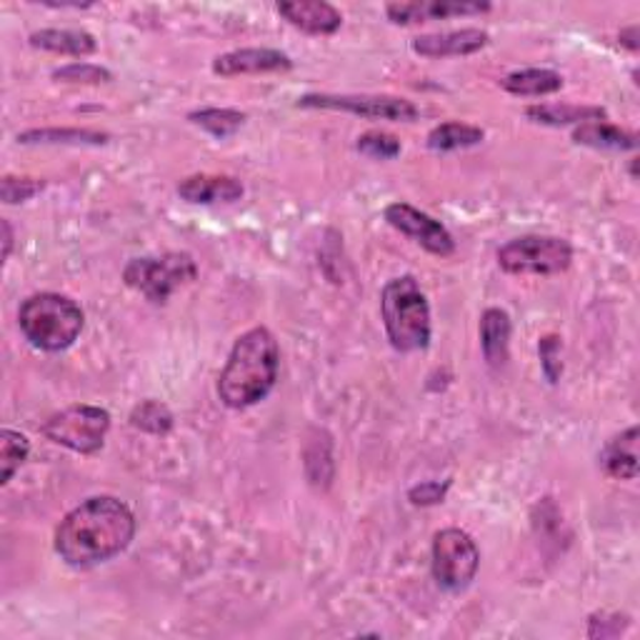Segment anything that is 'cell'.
<instances>
[{
    "label": "cell",
    "mask_w": 640,
    "mask_h": 640,
    "mask_svg": "<svg viewBox=\"0 0 640 640\" xmlns=\"http://www.w3.org/2000/svg\"><path fill=\"white\" fill-rule=\"evenodd\" d=\"M478 546L466 531L443 528L435 533L431 571L441 589L453 593L466 591L478 573Z\"/></svg>",
    "instance_id": "ba28073f"
},
{
    "label": "cell",
    "mask_w": 640,
    "mask_h": 640,
    "mask_svg": "<svg viewBox=\"0 0 640 640\" xmlns=\"http://www.w3.org/2000/svg\"><path fill=\"white\" fill-rule=\"evenodd\" d=\"M298 108H318V110H344L353 113L368 120H396L410 123L418 118V108L406 98L396 95H330L311 93L298 101Z\"/></svg>",
    "instance_id": "9c48e42d"
},
{
    "label": "cell",
    "mask_w": 640,
    "mask_h": 640,
    "mask_svg": "<svg viewBox=\"0 0 640 640\" xmlns=\"http://www.w3.org/2000/svg\"><path fill=\"white\" fill-rule=\"evenodd\" d=\"M0 225H3V258H8L13 251V231H11V223L8 221H3Z\"/></svg>",
    "instance_id": "836d02e7"
},
{
    "label": "cell",
    "mask_w": 640,
    "mask_h": 640,
    "mask_svg": "<svg viewBox=\"0 0 640 640\" xmlns=\"http://www.w3.org/2000/svg\"><path fill=\"white\" fill-rule=\"evenodd\" d=\"M293 60L286 53L274 48H241L231 50L225 56L213 60V73L223 78L248 75V73H278V70H291Z\"/></svg>",
    "instance_id": "7c38bea8"
},
{
    "label": "cell",
    "mask_w": 640,
    "mask_h": 640,
    "mask_svg": "<svg viewBox=\"0 0 640 640\" xmlns=\"http://www.w3.org/2000/svg\"><path fill=\"white\" fill-rule=\"evenodd\" d=\"M53 78L63 83H85V85H98V83H110L113 73L103 66L93 63H70L58 70H53Z\"/></svg>",
    "instance_id": "83f0119b"
},
{
    "label": "cell",
    "mask_w": 640,
    "mask_h": 640,
    "mask_svg": "<svg viewBox=\"0 0 640 640\" xmlns=\"http://www.w3.org/2000/svg\"><path fill=\"white\" fill-rule=\"evenodd\" d=\"M280 365V348L268 328H251L235 340L228 356L221 379H218V398L223 406L243 410L266 400L276 388Z\"/></svg>",
    "instance_id": "7a4b0ae2"
},
{
    "label": "cell",
    "mask_w": 640,
    "mask_h": 640,
    "mask_svg": "<svg viewBox=\"0 0 640 640\" xmlns=\"http://www.w3.org/2000/svg\"><path fill=\"white\" fill-rule=\"evenodd\" d=\"M31 46L48 50V53H58V56H93L98 50V43L91 33L85 31H58V28H48V31H38L31 35Z\"/></svg>",
    "instance_id": "ffe728a7"
},
{
    "label": "cell",
    "mask_w": 640,
    "mask_h": 640,
    "mask_svg": "<svg viewBox=\"0 0 640 640\" xmlns=\"http://www.w3.org/2000/svg\"><path fill=\"white\" fill-rule=\"evenodd\" d=\"M490 3L480 0H420V3H391L385 13L396 25H414L423 21H445L455 15L488 13Z\"/></svg>",
    "instance_id": "8fae6325"
},
{
    "label": "cell",
    "mask_w": 640,
    "mask_h": 640,
    "mask_svg": "<svg viewBox=\"0 0 640 640\" xmlns=\"http://www.w3.org/2000/svg\"><path fill=\"white\" fill-rule=\"evenodd\" d=\"M43 188H46V183L38 178H13V175H5L3 183H0V196H3V203L15 206L38 196Z\"/></svg>",
    "instance_id": "f1b7e54d"
},
{
    "label": "cell",
    "mask_w": 640,
    "mask_h": 640,
    "mask_svg": "<svg viewBox=\"0 0 640 640\" xmlns=\"http://www.w3.org/2000/svg\"><path fill=\"white\" fill-rule=\"evenodd\" d=\"M381 313L391 346L398 353H416L431 344V305L414 276H400L385 283Z\"/></svg>",
    "instance_id": "3957f363"
},
{
    "label": "cell",
    "mask_w": 640,
    "mask_h": 640,
    "mask_svg": "<svg viewBox=\"0 0 640 640\" xmlns=\"http://www.w3.org/2000/svg\"><path fill=\"white\" fill-rule=\"evenodd\" d=\"M503 88L511 95H523V98H540V95L558 93L563 88V78L556 70L548 68H528L515 70V73L503 78Z\"/></svg>",
    "instance_id": "44dd1931"
},
{
    "label": "cell",
    "mask_w": 640,
    "mask_h": 640,
    "mask_svg": "<svg viewBox=\"0 0 640 640\" xmlns=\"http://www.w3.org/2000/svg\"><path fill=\"white\" fill-rule=\"evenodd\" d=\"M188 120L196 123L198 128L208 130L210 136L223 140V138H231L233 133H238L245 123V113L233 110V108H200V110H193Z\"/></svg>",
    "instance_id": "cb8c5ba5"
},
{
    "label": "cell",
    "mask_w": 640,
    "mask_h": 640,
    "mask_svg": "<svg viewBox=\"0 0 640 640\" xmlns=\"http://www.w3.org/2000/svg\"><path fill=\"white\" fill-rule=\"evenodd\" d=\"M136 536L130 508L113 496L88 498L56 528V554L73 568H91L120 556Z\"/></svg>",
    "instance_id": "6da1fadb"
},
{
    "label": "cell",
    "mask_w": 640,
    "mask_h": 640,
    "mask_svg": "<svg viewBox=\"0 0 640 640\" xmlns=\"http://www.w3.org/2000/svg\"><path fill=\"white\" fill-rule=\"evenodd\" d=\"M18 326L31 346L60 353L81 338L85 315L81 305L60 293H35L18 311Z\"/></svg>",
    "instance_id": "277c9868"
},
{
    "label": "cell",
    "mask_w": 640,
    "mask_h": 640,
    "mask_svg": "<svg viewBox=\"0 0 640 640\" xmlns=\"http://www.w3.org/2000/svg\"><path fill=\"white\" fill-rule=\"evenodd\" d=\"M560 348H563V344H560L558 336H546V338H540V344H538L543 373H546V379L550 383H558L560 373H563V361H560Z\"/></svg>",
    "instance_id": "f546056e"
},
{
    "label": "cell",
    "mask_w": 640,
    "mask_h": 640,
    "mask_svg": "<svg viewBox=\"0 0 640 640\" xmlns=\"http://www.w3.org/2000/svg\"><path fill=\"white\" fill-rule=\"evenodd\" d=\"M488 33L480 28H461L445 33H428L414 38V50L423 58H458L473 56L488 46Z\"/></svg>",
    "instance_id": "4fadbf2b"
},
{
    "label": "cell",
    "mask_w": 640,
    "mask_h": 640,
    "mask_svg": "<svg viewBox=\"0 0 640 640\" xmlns=\"http://www.w3.org/2000/svg\"><path fill=\"white\" fill-rule=\"evenodd\" d=\"M525 116L540 126H583V123L606 120L608 113L601 105H531Z\"/></svg>",
    "instance_id": "d6986e66"
},
{
    "label": "cell",
    "mask_w": 640,
    "mask_h": 640,
    "mask_svg": "<svg viewBox=\"0 0 640 640\" xmlns=\"http://www.w3.org/2000/svg\"><path fill=\"white\" fill-rule=\"evenodd\" d=\"M628 626L626 616H618V613H595L591 616V626H589V638H613L620 636V630Z\"/></svg>",
    "instance_id": "1f68e13d"
},
{
    "label": "cell",
    "mask_w": 640,
    "mask_h": 640,
    "mask_svg": "<svg viewBox=\"0 0 640 640\" xmlns=\"http://www.w3.org/2000/svg\"><path fill=\"white\" fill-rule=\"evenodd\" d=\"M620 43H624L628 50L636 53L638 50V25H630V28L620 31Z\"/></svg>",
    "instance_id": "d6a6232c"
},
{
    "label": "cell",
    "mask_w": 640,
    "mask_h": 640,
    "mask_svg": "<svg viewBox=\"0 0 640 640\" xmlns=\"http://www.w3.org/2000/svg\"><path fill=\"white\" fill-rule=\"evenodd\" d=\"M40 431L48 441L63 445L68 451L93 455L103 449L105 435L110 431V414L105 408L81 403V406H70L50 416Z\"/></svg>",
    "instance_id": "52a82bcc"
},
{
    "label": "cell",
    "mask_w": 640,
    "mask_h": 640,
    "mask_svg": "<svg viewBox=\"0 0 640 640\" xmlns=\"http://www.w3.org/2000/svg\"><path fill=\"white\" fill-rule=\"evenodd\" d=\"M130 426L151 435H168L173 431V414L161 400H143L130 414Z\"/></svg>",
    "instance_id": "484cf974"
},
{
    "label": "cell",
    "mask_w": 640,
    "mask_h": 640,
    "mask_svg": "<svg viewBox=\"0 0 640 640\" xmlns=\"http://www.w3.org/2000/svg\"><path fill=\"white\" fill-rule=\"evenodd\" d=\"M451 490V480H426V484H418L408 490V501L414 505H438L445 501Z\"/></svg>",
    "instance_id": "4dcf8cb0"
},
{
    "label": "cell",
    "mask_w": 640,
    "mask_h": 640,
    "mask_svg": "<svg viewBox=\"0 0 640 640\" xmlns=\"http://www.w3.org/2000/svg\"><path fill=\"white\" fill-rule=\"evenodd\" d=\"M511 315L501 309H488L480 315V348L490 368H501L508 361L511 346Z\"/></svg>",
    "instance_id": "e0dca14e"
},
{
    "label": "cell",
    "mask_w": 640,
    "mask_h": 640,
    "mask_svg": "<svg viewBox=\"0 0 640 640\" xmlns=\"http://www.w3.org/2000/svg\"><path fill=\"white\" fill-rule=\"evenodd\" d=\"M571 263V243L556 235H521L498 251V266L511 276H558Z\"/></svg>",
    "instance_id": "8992f818"
},
{
    "label": "cell",
    "mask_w": 640,
    "mask_h": 640,
    "mask_svg": "<svg viewBox=\"0 0 640 640\" xmlns=\"http://www.w3.org/2000/svg\"><path fill=\"white\" fill-rule=\"evenodd\" d=\"M198 278V266L190 253H165V256L133 258L123 270V280L146 301L155 305L168 303V298L178 288L193 283Z\"/></svg>",
    "instance_id": "5b68a950"
},
{
    "label": "cell",
    "mask_w": 640,
    "mask_h": 640,
    "mask_svg": "<svg viewBox=\"0 0 640 640\" xmlns=\"http://www.w3.org/2000/svg\"><path fill=\"white\" fill-rule=\"evenodd\" d=\"M31 453V443L28 438L18 431H11V428H3L0 433V484L8 486L18 473V468L28 461Z\"/></svg>",
    "instance_id": "d4e9b609"
},
{
    "label": "cell",
    "mask_w": 640,
    "mask_h": 640,
    "mask_svg": "<svg viewBox=\"0 0 640 640\" xmlns=\"http://www.w3.org/2000/svg\"><path fill=\"white\" fill-rule=\"evenodd\" d=\"M358 151L368 158H375V161H393V158L400 155V140L393 133H385V130H368L356 143Z\"/></svg>",
    "instance_id": "4316f807"
},
{
    "label": "cell",
    "mask_w": 640,
    "mask_h": 640,
    "mask_svg": "<svg viewBox=\"0 0 640 640\" xmlns=\"http://www.w3.org/2000/svg\"><path fill=\"white\" fill-rule=\"evenodd\" d=\"M18 143L23 146H105L108 143V133H98V130H81V128H43V130H25L18 136Z\"/></svg>",
    "instance_id": "603a6c76"
},
{
    "label": "cell",
    "mask_w": 640,
    "mask_h": 640,
    "mask_svg": "<svg viewBox=\"0 0 640 640\" xmlns=\"http://www.w3.org/2000/svg\"><path fill=\"white\" fill-rule=\"evenodd\" d=\"M573 140L578 146H589L595 151H636L638 136L628 133V130L610 126L606 120L583 123L573 130Z\"/></svg>",
    "instance_id": "ac0fdd59"
},
{
    "label": "cell",
    "mask_w": 640,
    "mask_h": 640,
    "mask_svg": "<svg viewBox=\"0 0 640 640\" xmlns=\"http://www.w3.org/2000/svg\"><path fill=\"white\" fill-rule=\"evenodd\" d=\"M385 221L403 235H408V238L423 245L428 253H433L438 258H449L455 253V241L449 233V228L423 213V210L408 203H391L385 208Z\"/></svg>",
    "instance_id": "30bf717a"
},
{
    "label": "cell",
    "mask_w": 640,
    "mask_h": 640,
    "mask_svg": "<svg viewBox=\"0 0 640 640\" xmlns=\"http://www.w3.org/2000/svg\"><path fill=\"white\" fill-rule=\"evenodd\" d=\"M486 133L476 126H468V123H441L435 126L431 133H428V148L435 153H451V151H463V148H473L484 143Z\"/></svg>",
    "instance_id": "7402d4cb"
},
{
    "label": "cell",
    "mask_w": 640,
    "mask_h": 640,
    "mask_svg": "<svg viewBox=\"0 0 640 640\" xmlns=\"http://www.w3.org/2000/svg\"><path fill=\"white\" fill-rule=\"evenodd\" d=\"M243 183L233 175H190L181 181L178 196L196 206H216V203H235L243 198Z\"/></svg>",
    "instance_id": "9a60e30c"
},
{
    "label": "cell",
    "mask_w": 640,
    "mask_h": 640,
    "mask_svg": "<svg viewBox=\"0 0 640 640\" xmlns=\"http://www.w3.org/2000/svg\"><path fill=\"white\" fill-rule=\"evenodd\" d=\"M601 466L610 478L633 480L638 476V426L610 438L601 451Z\"/></svg>",
    "instance_id": "2e32d148"
},
{
    "label": "cell",
    "mask_w": 640,
    "mask_h": 640,
    "mask_svg": "<svg viewBox=\"0 0 640 640\" xmlns=\"http://www.w3.org/2000/svg\"><path fill=\"white\" fill-rule=\"evenodd\" d=\"M278 13L293 28L309 35H333L344 25V15L338 8L323 3V0H288V3H278Z\"/></svg>",
    "instance_id": "5bb4252c"
}]
</instances>
